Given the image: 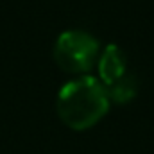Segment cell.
<instances>
[{
  "mask_svg": "<svg viewBox=\"0 0 154 154\" xmlns=\"http://www.w3.org/2000/svg\"><path fill=\"white\" fill-rule=\"evenodd\" d=\"M127 70V63H125V56L124 52L118 48V45L109 43L100 57H99V75H100V82L104 86L113 84L115 81H118L122 75H125Z\"/></svg>",
  "mask_w": 154,
  "mask_h": 154,
  "instance_id": "3",
  "label": "cell"
},
{
  "mask_svg": "<svg viewBox=\"0 0 154 154\" xmlns=\"http://www.w3.org/2000/svg\"><path fill=\"white\" fill-rule=\"evenodd\" d=\"M106 91H108L109 99H113L116 102H125V100L133 99L136 93V79L131 72H127L125 75H122L113 84L106 86Z\"/></svg>",
  "mask_w": 154,
  "mask_h": 154,
  "instance_id": "4",
  "label": "cell"
},
{
  "mask_svg": "<svg viewBox=\"0 0 154 154\" xmlns=\"http://www.w3.org/2000/svg\"><path fill=\"white\" fill-rule=\"evenodd\" d=\"M109 97L106 86L93 75H81L68 81L57 93V113L61 120L74 127L86 129L108 111Z\"/></svg>",
  "mask_w": 154,
  "mask_h": 154,
  "instance_id": "1",
  "label": "cell"
},
{
  "mask_svg": "<svg viewBox=\"0 0 154 154\" xmlns=\"http://www.w3.org/2000/svg\"><path fill=\"white\" fill-rule=\"evenodd\" d=\"M99 54V41L84 31L70 29L61 32L54 45V59L68 72L90 70Z\"/></svg>",
  "mask_w": 154,
  "mask_h": 154,
  "instance_id": "2",
  "label": "cell"
}]
</instances>
